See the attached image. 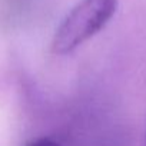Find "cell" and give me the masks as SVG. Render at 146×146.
Returning <instances> with one entry per match:
<instances>
[{
    "instance_id": "6da1fadb",
    "label": "cell",
    "mask_w": 146,
    "mask_h": 146,
    "mask_svg": "<svg viewBox=\"0 0 146 146\" xmlns=\"http://www.w3.org/2000/svg\"><path fill=\"white\" fill-rule=\"evenodd\" d=\"M119 0H80L64 16L52 39V53L67 54L96 36L115 16Z\"/></svg>"
},
{
    "instance_id": "7a4b0ae2",
    "label": "cell",
    "mask_w": 146,
    "mask_h": 146,
    "mask_svg": "<svg viewBox=\"0 0 146 146\" xmlns=\"http://www.w3.org/2000/svg\"><path fill=\"white\" fill-rule=\"evenodd\" d=\"M26 146H60V143L57 142V140H54L53 137H47V136H44V137H39V139H36V140H32L29 145H26Z\"/></svg>"
}]
</instances>
